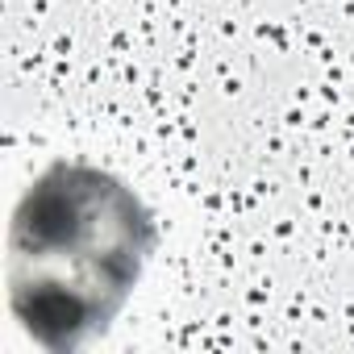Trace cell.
<instances>
[{"label": "cell", "mask_w": 354, "mask_h": 354, "mask_svg": "<svg viewBox=\"0 0 354 354\" xmlns=\"http://www.w3.org/2000/svg\"><path fill=\"white\" fill-rule=\"evenodd\" d=\"M150 250L154 221L125 180L92 162H55L13 209V317L38 346L75 350L109 329Z\"/></svg>", "instance_id": "1"}]
</instances>
